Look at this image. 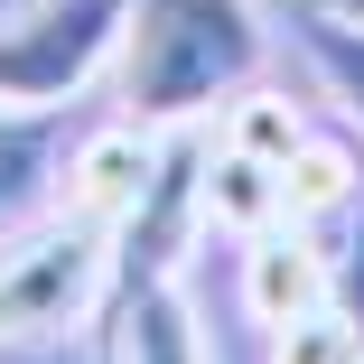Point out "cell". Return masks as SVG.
<instances>
[{
    "mask_svg": "<svg viewBox=\"0 0 364 364\" xmlns=\"http://www.w3.org/2000/svg\"><path fill=\"white\" fill-rule=\"evenodd\" d=\"M262 10L252 0H131L122 19V112L131 122H196L262 75Z\"/></svg>",
    "mask_w": 364,
    "mask_h": 364,
    "instance_id": "6da1fadb",
    "label": "cell"
},
{
    "mask_svg": "<svg viewBox=\"0 0 364 364\" xmlns=\"http://www.w3.org/2000/svg\"><path fill=\"white\" fill-rule=\"evenodd\" d=\"M103 280H112V225H85V215H65L28 243H0V346L85 327L103 309Z\"/></svg>",
    "mask_w": 364,
    "mask_h": 364,
    "instance_id": "7a4b0ae2",
    "label": "cell"
},
{
    "mask_svg": "<svg viewBox=\"0 0 364 364\" xmlns=\"http://www.w3.org/2000/svg\"><path fill=\"white\" fill-rule=\"evenodd\" d=\"M122 19H131V0H38V10L0 38V103L56 112L122 47Z\"/></svg>",
    "mask_w": 364,
    "mask_h": 364,
    "instance_id": "3957f363",
    "label": "cell"
},
{
    "mask_svg": "<svg viewBox=\"0 0 364 364\" xmlns=\"http://www.w3.org/2000/svg\"><path fill=\"white\" fill-rule=\"evenodd\" d=\"M150 187H159V140H150V122H103L75 159H65V178H56V205L65 215H85V225H131L140 205H150Z\"/></svg>",
    "mask_w": 364,
    "mask_h": 364,
    "instance_id": "277c9868",
    "label": "cell"
},
{
    "mask_svg": "<svg viewBox=\"0 0 364 364\" xmlns=\"http://www.w3.org/2000/svg\"><path fill=\"white\" fill-rule=\"evenodd\" d=\"M327 289H336V271H327V252L309 243V225H262L252 234V252H243V309L262 318V327H289V318H309V309H327Z\"/></svg>",
    "mask_w": 364,
    "mask_h": 364,
    "instance_id": "5b68a950",
    "label": "cell"
},
{
    "mask_svg": "<svg viewBox=\"0 0 364 364\" xmlns=\"http://www.w3.org/2000/svg\"><path fill=\"white\" fill-rule=\"evenodd\" d=\"M112 364H205V336H196V309H187L178 271L131 280V299L112 318Z\"/></svg>",
    "mask_w": 364,
    "mask_h": 364,
    "instance_id": "8992f818",
    "label": "cell"
},
{
    "mask_svg": "<svg viewBox=\"0 0 364 364\" xmlns=\"http://www.w3.org/2000/svg\"><path fill=\"white\" fill-rule=\"evenodd\" d=\"M56 187V112H0V243H10Z\"/></svg>",
    "mask_w": 364,
    "mask_h": 364,
    "instance_id": "52a82bcc",
    "label": "cell"
},
{
    "mask_svg": "<svg viewBox=\"0 0 364 364\" xmlns=\"http://www.w3.org/2000/svg\"><path fill=\"white\" fill-rule=\"evenodd\" d=\"M280 346H271V364H364V327L327 299V309H309V318H289V327H271Z\"/></svg>",
    "mask_w": 364,
    "mask_h": 364,
    "instance_id": "ba28073f",
    "label": "cell"
},
{
    "mask_svg": "<svg viewBox=\"0 0 364 364\" xmlns=\"http://www.w3.org/2000/svg\"><path fill=\"white\" fill-rule=\"evenodd\" d=\"M225 140H234V150H252V159H271V168H289V150L309 140V122L289 112L280 94H243L234 122H225Z\"/></svg>",
    "mask_w": 364,
    "mask_h": 364,
    "instance_id": "9c48e42d",
    "label": "cell"
},
{
    "mask_svg": "<svg viewBox=\"0 0 364 364\" xmlns=\"http://www.w3.org/2000/svg\"><path fill=\"white\" fill-rule=\"evenodd\" d=\"M309 56H318V75L336 85V103L364 122V19H336V10H327V19L309 28Z\"/></svg>",
    "mask_w": 364,
    "mask_h": 364,
    "instance_id": "30bf717a",
    "label": "cell"
},
{
    "mask_svg": "<svg viewBox=\"0 0 364 364\" xmlns=\"http://www.w3.org/2000/svg\"><path fill=\"white\" fill-rule=\"evenodd\" d=\"M318 10H336V19H364V0H318Z\"/></svg>",
    "mask_w": 364,
    "mask_h": 364,
    "instance_id": "8fae6325",
    "label": "cell"
}]
</instances>
